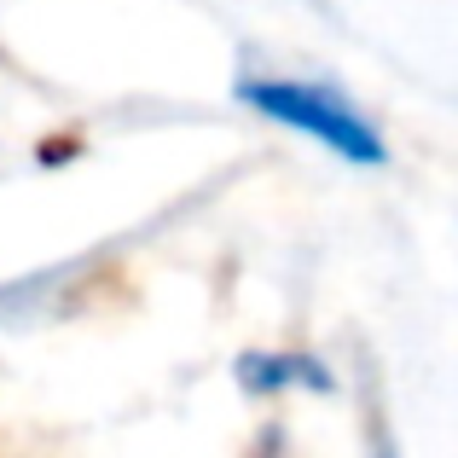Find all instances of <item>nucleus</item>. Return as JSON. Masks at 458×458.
Listing matches in <instances>:
<instances>
[{
	"instance_id": "2",
	"label": "nucleus",
	"mask_w": 458,
	"mask_h": 458,
	"mask_svg": "<svg viewBox=\"0 0 458 458\" xmlns=\"http://www.w3.org/2000/svg\"><path fill=\"white\" fill-rule=\"evenodd\" d=\"M238 383H244L250 394H279V389H325L331 394V371L319 366L313 354H244L238 360Z\"/></svg>"
},
{
	"instance_id": "1",
	"label": "nucleus",
	"mask_w": 458,
	"mask_h": 458,
	"mask_svg": "<svg viewBox=\"0 0 458 458\" xmlns=\"http://www.w3.org/2000/svg\"><path fill=\"white\" fill-rule=\"evenodd\" d=\"M238 93H244V105H256L261 116L296 128V134L325 140V146H331L336 157H348V163L377 168L383 157H389V151H383V140L371 134L366 116H354L336 93L313 88V81H244Z\"/></svg>"
}]
</instances>
